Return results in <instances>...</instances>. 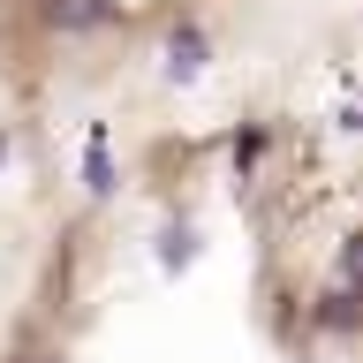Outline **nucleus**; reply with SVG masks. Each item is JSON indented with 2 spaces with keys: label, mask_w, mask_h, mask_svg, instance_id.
I'll return each instance as SVG.
<instances>
[{
  "label": "nucleus",
  "mask_w": 363,
  "mask_h": 363,
  "mask_svg": "<svg viewBox=\"0 0 363 363\" xmlns=\"http://www.w3.org/2000/svg\"><path fill=\"white\" fill-rule=\"evenodd\" d=\"M0 363H363V167L288 113L106 144L30 242Z\"/></svg>",
  "instance_id": "1"
},
{
  "label": "nucleus",
  "mask_w": 363,
  "mask_h": 363,
  "mask_svg": "<svg viewBox=\"0 0 363 363\" xmlns=\"http://www.w3.org/2000/svg\"><path fill=\"white\" fill-rule=\"evenodd\" d=\"M235 0H0V68L30 91L91 84L129 53L182 45Z\"/></svg>",
  "instance_id": "2"
}]
</instances>
